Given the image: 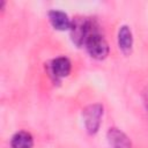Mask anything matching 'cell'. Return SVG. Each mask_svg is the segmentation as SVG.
<instances>
[{"label":"cell","mask_w":148,"mask_h":148,"mask_svg":"<svg viewBox=\"0 0 148 148\" xmlns=\"http://www.w3.org/2000/svg\"><path fill=\"white\" fill-rule=\"evenodd\" d=\"M72 69V64L66 57H58L53 59L50 64V72L56 79H62L69 75Z\"/></svg>","instance_id":"obj_5"},{"label":"cell","mask_w":148,"mask_h":148,"mask_svg":"<svg viewBox=\"0 0 148 148\" xmlns=\"http://www.w3.org/2000/svg\"><path fill=\"white\" fill-rule=\"evenodd\" d=\"M32 146H34V138L27 131L16 132L10 139L12 148H32Z\"/></svg>","instance_id":"obj_8"},{"label":"cell","mask_w":148,"mask_h":148,"mask_svg":"<svg viewBox=\"0 0 148 148\" xmlns=\"http://www.w3.org/2000/svg\"><path fill=\"white\" fill-rule=\"evenodd\" d=\"M49 21L54 29L60 30V31L69 30L71 25H72V21L68 17V15L66 13H64L61 10H57V9L49 12Z\"/></svg>","instance_id":"obj_6"},{"label":"cell","mask_w":148,"mask_h":148,"mask_svg":"<svg viewBox=\"0 0 148 148\" xmlns=\"http://www.w3.org/2000/svg\"><path fill=\"white\" fill-rule=\"evenodd\" d=\"M106 138L111 148H133L130 138L117 127L109 128Z\"/></svg>","instance_id":"obj_4"},{"label":"cell","mask_w":148,"mask_h":148,"mask_svg":"<svg viewBox=\"0 0 148 148\" xmlns=\"http://www.w3.org/2000/svg\"><path fill=\"white\" fill-rule=\"evenodd\" d=\"M86 49L90 57L97 60H103L109 54V44L105 40V38L98 32V30H95L86 40Z\"/></svg>","instance_id":"obj_2"},{"label":"cell","mask_w":148,"mask_h":148,"mask_svg":"<svg viewBox=\"0 0 148 148\" xmlns=\"http://www.w3.org/2000/svg\"><path fill=\"white\" fill-rule=\"evenodd\" d=\"M103 116V106L98 103L87 105L82 111V117L84 121L86 130L89 134H95L98 132L101 126V119Z\"/></svg>","instance_id":"obj_3"},{"label":"cell","mask_w":148,"mask_h":148,"mask_svg":"<svg viewBox=\"0 0 148 148\" xmlns=\"http://www.w3.org/2000/svg\"><path fill=\"white\" fill-rule=\"evenodd\" d=\"M95 30L97 29L95 28V23L86 17H75L72 21V25L69 29L72 42L77 47H80L86 44V40Z\"/></svg>","instance_id":"obj_1"},{"label":"cell","mask_w":148,"mask_h":148,"mask_svg":"<svg viewBox=\"0 0 148 148\" xmlns=\"http://www.w3.org/2000/svg\"><path fill=\"white\" fill-rule=\"evenodd\" d=\"M118 45L124 54H130L133 46V35L128 25H121L118 30Z\"/></svg>","instance_id":"obj_7"},{"label":"cell","mask_w":148,"mask_h":148,"mask_svg":"<svg viewBox=\"0 0 148 148\" xmlns=\"http://www.w3.org/2000/svg\"><path fill=\"white\" fill-rule=\"evenodd\" d=\"M142 97H143V104H145V108H146L147 114H148V88L145 89V91L142 94Z\"/></svg>","instance_id":"obj_9"}]
</instances>
